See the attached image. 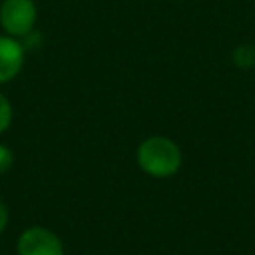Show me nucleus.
I'll use <instances>...</instances> for the list:
<instances>
[{
	"label": "nucleus",
	"mask_w": 255,
	"mask_h": 255,
	"mask_svg": "<svg viewBox=\"0 0 255 255\" xmlns=\"http://www.w3.org/2000/svg\"><path fill=\"white\" fill-rule=\"evenodd\" d=\"M24 46L12 36H0V84L18 76L24 66Z\"/></svg>",
	"instance_id": "nucleus-4"
},
{
	"label": "nucleus",
	"mask_w": 255,
	"mask_h": 255,
	"mask_svg": "<svg viewBox=\"0 0 255 255\" xmlns=\"http://www.w3.org/2000/svg\"><path fill=\"white\" fill-rule=\"evenodd\" d=\"M16 251L18 255H64V245L54 231L34 225L20 233Z\"/></svg>",
	"instance_id": "nucleus-3"
},
{
	"label": "nucleus",
	"mask_w": 255,
	"mask_h": 255,
	"mask_svg": "<svg viewBox=\"0 0 255 255\" xmlns=\"http://www.w3.org/2000/svg\"><path fill=\"white\" fill-rule=\"evenodd\" d=\"M137 165L151 177H169L181 167V149L165 135H149L137 147Z\"/></svg>",
	"instance_id": "nucleus-1"
},
{
	"label": "nucleus",
	"mask_w": 255,
	"mask_h": 255,
	"mask_svg": "<svg viewBox=\"0 0 255 255\" xmlns=\"http://www.w3.org/2000/svg\"><path fill=\"white\" fill-rule=\"evenodd\" d=\"M36 14L34 0H4L0 6V24L8 36L24 38L34 30Z\"/></svg>",
	"instance_id": "nucleus-2"
},
{
	"label": "nucleus",
	"mask_w": 255,
	"mask_h": 255,
	"mask_svg": "<svg viewBox=\"0 0 255 255\" xmlns=\"http://www.w3.org/2000/svg\"><path fill=\"white\" fill-rule=\"evenodd\" d=\"M10 124H12V106H10L8 98L0 92V133L4 129H8Z\"/></svg>",
	"instance_id": "nucleus-6"
},
{
	"label": "nucleus",
	"mask_w": 255,
	"mask_h": 255,
	"mask_svg": "<svg viewBox=\"0 0 255 255\" xmlns=\"http://www.w3.org/2000/svg\"><path fill=\"white\" fill-rule=\"evenodd\" d=\"M14 163V153L8 145L0 143V173H6Z\"/></svg>",
	"instance_id": "nucleus-7"
},
{
	"label": "nucleus",
	"mask_w": 255,
	"mask_h": 255,
	"mask_svg": "<svg viewBox=\"0 0 255 255\" xmlns=\"http://www.w3.org/2000/svg\"><path fill=\"white\" fill-rule=\"evenodd\" d=\"M6 223H8V209H6V205H4V201L0 199V233L4 231V227H6Z\"/></svg>",
	"instance_id": "nucleus-8"
},
{
	"label": "nucleus",
	"mask_w": 255,
	"mask_h": 255,
	"mask_svg": "<svg viewBox=\"0 0 255 255\" xmlns=\"http://www.w3.org/2000/svg\"><path fill=\"white\" fill-rule=\"evenodd\" d=\"M231 60L237 68L241 70H247V68H255V46H249V44H241L233 50L231 54Z\"/></svg>",
	"instance_id": "nucleus-5"
}]
</instances>
